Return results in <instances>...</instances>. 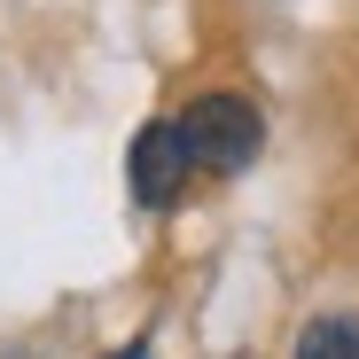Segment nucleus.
Returning <instances> with one entry per match:
<instances>
[{
  "label": "nucleus",
  "mask_w": 359,
  "mask_h": 359,
  "mask_svg": "<svg viewBox=\"0 0 359 359\" xmlns=\"http://www.w3.org/2000/svg\"><path fill=\"white\" fill-rule=\"evenodd\" d=\"M180 149H188L196 180H234L258 149H266V117L250 94H196L188 109H172Z\"/></svg>",
  "instance_id": "nucleus-1"
},
{
  "label": "nucleus",
  "mask_w": 359,
  "mask_h": 359,
  "mask_svg": "<svg viewBox=\"0 0 359 359\" xmlns=\"http://www.w3.org/2000/svg\"><path fill=\"white\" fill-rule=\"evenodd\" d=\"M126 180H133L141 211H172L180 196L196 188V164H188V149H180V126H172V117H156V126H141V133H133Z\"/></svg>",
  "instance_id": "nucleus-2"
},
{
  "label": "nucleus",
  "mask_w": 359,
  "mask_h": 359,
  "mask_svg": "<svg viewBox=\"0 0 359 359\" xmlns=\"http://www.w3.org/2000/svg\"><path fill=\"white\" fill-rule=\"evenodd\" d=\"M289 359H359V313H313Z\"/></svg>",
  "instance_id": "nucleus-3"
},
{
  "label": "nucleus",
  "mask_w": 359,
  "mask_h": 359,
  "mask_svg": "<svg viewBox=\"0 0 359 359\" xmlns=\"http://www.w3.org/2000/svg\"><path fill=\"white\" fill-rule=\"evenodd\" d=\"M102 359H156L149 344H126V351H102Z\"/></svg>",
  "instance_id": "nucleus-4"
}]
</instances>
